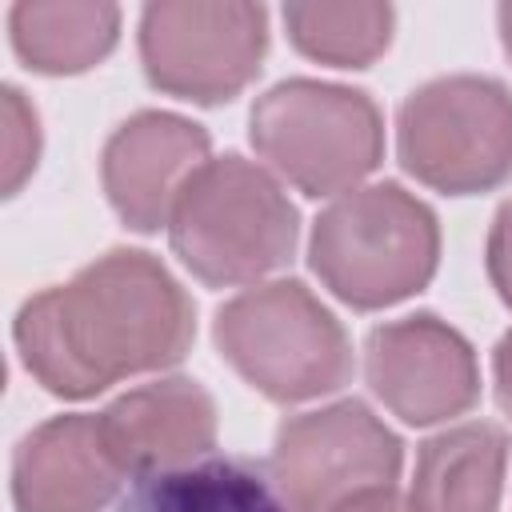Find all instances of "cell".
Here are the masks:
<instances>
[{
	"mask_svg": "<svg viewBox=\"0 0 512 512\" xmlns=\"http://www.w3.org/2000/svg\"><path fill=\"white\" fill-rule=\"evenodd\" d=\"M196 308L180 280L140 248H112L68 284L24 300L16 348L24 368L52 392L84 400L140 372L188 356Z\"/></svg>",
	"mask_w": 512,
	"mask_h": 512,
	"instance_id": "1",
	"label": "cell"
},
{
	"mask_svg": "<svg viewBox=\"0 0 512 512\" xmlns=\"http://www.w3.org/2000/svg\"><path fill=\"white\" fill-rule=\"evenodd\" d=\"M312 272L352 308H388L416 296L440 264L436 212L400 184H360L336 196L308 240Z\"/></svg>",
	"mask_w": 512,
	"mask_h": 512,
	"instance_id": "2",
	"label": "cell"
},
{
	"mask_svg": "<svg viewBox=\"0 0 512 512\" xmlns=\"http://www.w3.org/2000/svg\"><path fill=\"white\" fill-rule=\"evenodd\" d=\"M296 208L280 180L236 152L208 160L180 192L168 236L184 268L212 284H256L296 248Z\"/></svg>",
	"mask_w": 512,
	"mask_h": 512,
	"instance_id": "3",
	"label": "cell"
},
{
	"mask_svg": "<svg viewBox=\"0 0 512 512\" xmlns=\"http://www.w3.org/2000/svg\"><path fill=\"white\" fill-rule=\"evenodd\" d=\"M220 356L268 400L328 396L352 376V344L340 320L300 280H268L216 312Z\"/></svg>",
	"mask_w": 512,
	"mask_h": 512,
	"instance_id": "4",
	"label": "cell"
},
{
	"mask_svg": "<svg viewBox=\"0 0 512 512\" xmlns=\"http://www.w3.org/2000/svg\"><path fill=\"white\" fill-rule=\"evenodd\" d=\"M248 136L268 172L304 196H344L384 156V120L372 96L324 80L268 88L252 104Z\"/></svg>",
	"mask_w": 512,
	"mask_h": 512,
	"instance_id": "5",
	"label": "cell"
},
{
	"mask_svg": "<svg viewBox=\"0 0 512 512\" xmlns=\"http://www.w3.org/2000/svg\"><path fill=\"white\" fill-rule=\"evenodd\" d=\"M400 164L428 188L472 196L512 176V92L492 76H436L396 112Z\"/></svg>",
	"mask_w": 512,
	"mask_h": 512,
	"instance_id": "6",
	"label": "cell"
},
{
	"mask_svg": "<svg viewBox=\"0 0 512 512\" xmlns=\"http://www.w3.org/2000/svg\"><path fill=\"white\" fill-rule=\"evenodd\" d=\"M404 448L360 400L288 416L276 428L268 476L292 512H344L396 492Z\"/></svg>",
	"mask_w": 512,
	"mask_h": 512,
	"instance_id": "7",
	"label": "cell"
},
{
	"mask_svg": "<svg viewBox=\"0 0 512 512\" xmlns=\"http://www.w3.org/2000/svg\"><path fill=\"white\" fill-rule=\"evenodd\" d=\"M268 52V12L240 0H164L140 16V60L152 88L224 104L240 96Z\"/></svg>",
	"mask_w": 512,
	"mask_h": 512,
	"instance_id": "8",
	"label": "cell"
},
{
	"mask_svg": "<svg viewBox=\"0 0 512 512\" xmlns=\"http://www.w3.org/2000/svg\"><path fill=\"white\" fill-rule=\"evenodd\" d=\"M364 372L384 408L404 424L464 416L480 396L472 344L432 312L372 328L364 344Z\"/></svg>",
	"mask_w": 512,
	"mask_h": 512,
	"instance_id": "9",
	"label": "cell"
},
{
	"mask_svg": "<svg viewBox=\"0 0 512 512\" xmlns=\"http://www.w3.org/2000/svg\"><path fill=\"white\" fill-rule=\"evenodd\" d=\"M208 160V132L200 124L176 112H136L108 136L100 176L116 216L136 232H156Z\"/></svg>",
	"mask_w": 512,
	"mask_h": 512,
	"instance_id": "10",
	"label": "cell"
},
{
	"mask_svg": "<svg viewBox=\"0 0 512 512\" xmlns=\"http://www.w3.org/2000/svg\"><path fill=\"white\" fill-rule=\"evenodd\" d=\"M124 484L128 472L88 412L44 420L12 456L16 512H104Z\"/></svg>",
	"mask_w": 512,
	"mask_h": 512,
	"instance_id": "11",
	"label": "cell"
},
{
	"mask_svg": "<svg viewBox=\"0 0 512 512\" xmlns=\"http://www.w3.org/2000/svg\"><path fill=\"white\" fill-rule=\"evenodd\" d=\"M100 424L128 480L192 468L216 448V400L188 376H164L116 396Z\"/></svg>",
	"mask_w": 512,
	"mask_h": 512,
	"instance_id": "12",
	"label": "cell"
},
{
	"mask_svg": "<svg viewBox=\"0 0 512 512\" xmlns=\"http://www.w3.org/2000/svg\"><path fill=\"white\" fill-rule=\"evenodd\" d=\"M508 468V436L488 420L456 424L416 452L412 512H496Z\"/></svg>",
	"mask_w": 512,
	"mask_h": 512,
	"instance_id": "13",
	"label": "cell"
},
{
	"mask_svg": "<svg viewBox=\"0 0 512 512\" xmlns=\"http://www.w3.org/2000/svg\"><path fill=\"white\" fill-rule=\"evenodd\" d=\"M8 24L24 64L44 76H72L116 48L120 8L104 0H20Z\"/></svg>",
	"mask_w": 512,
	"mask_h": 512,
	"instance_id": "14",
	"label": "cell"
},
{
	"mask_svg": "<svg viewBox=\"0 0 512 512\" xmlns=\"http://www.w3.org/2000/svg\"><path fill=\"white\" fill-rule=\"evenodd\" d=\"M120 512H292L268 468L236 456H208L180 472L132 480Z\"/></svg>",
	"mask_w": 512,
	"mask_h": 512,
	"instance_id": "15",
	"label": "cell"
},
{
	"mask_svg": "<svg viewBox=\"0 0 512 512\" xmlns=\"http://www.w3.org/2000/svg\"><path fill=\"white\" fill-rule=\"evenodd\" d=\"M284 24L292 44L332 68H368L392 40V8L372 0L352 4H288Z\"/></svg>",
	"mask_w": 512,
	"mask_h": 512,
	"instance_id": "16",
	"label": "cell"
},
{
	"mask_svg": "<svg viewBox=\"0 0 512 512\" xmlns=\"http://www.w3.org/2000/svg\"><path fill=\"white\" fill-rule=\"evenodd\" d=\"M0 148H4V196H16L40 160V120L20 88H4L0 96Z\"/></svg>",
	"mask_w": 512,
	"mask_h": 512,
	"instance_id": "17",
	"label": "cell"
},
{
	"mask_svg": "<svg viewBox=\"0 0 512 512\" xmlns=\"http://www.w3.org/2000/svg\"><path fill=\"white\" fill-rule=\"evenodd\" d=\"M488 276L492 288L500 292V300L512 308V200H504L492 216V232H488Z\"/></svg>",
	"mask_w": 512,
	"mask_h": 512,
	"instance_id": "18",
	"label": "cell"
},
{
	"mask_svg": "<svg viewBox=\"0 0 512 512\" xmlns=\"http://www.w3.org/2000/svg\"><path fill=\"white\" fill-rule=\"evenodd\" d=\"M492 372H496V400H500V408L512 416V332H504V340L496 344Z\"/></svg>",
	"mask_w": 512,
	"mask_h": 512,
	"instance_id": "19",
	"label": "cell"
},
{
	"mask_svg": "<svg viewBox=\"0 0 512 512\" xmlns=\"http://www.w3.org/2000/svg\"><path fill=\"white\" fill-rule=\"evenodd\" d=\"M344 512H412V504L400 500L396 492H384V496H372V500L352 504V508H344Z\"/></svg>",
	"mask_w": 512,
	"mask_h": 512,
	"instance_id": "20",
	"label": "cell"
},
{
	"mask_svg": "<svg viewBox=\"0 0 512 512\" xmlns=\"http://www.w3.org/2000/svg\"><path fill=\"white\" fill-rule=\"evenodd\" d=\"M496 20H500V44H504V52H508V60H512V4H500Z\"/></svg>",
	"mask_w": 512,
	"mask_h": 512,
	"instance_id": "21",
	"label": "cell"
}]
</instances>
